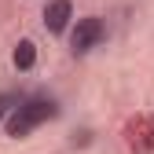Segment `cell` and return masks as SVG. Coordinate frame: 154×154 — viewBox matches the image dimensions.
Returning a JSON list of instances; mask_svg holds the SVG:
<instances>
[{
  "label": "cell",
  "instance_id": "cell-5",
  "mask_svg": "<svg viewBox=\"0 0 154 154\" xmlns=\"http://www.w3.org/2000/svg\"><path fill=\"white\" fill-rule=\"evenodd\" d=\"M11 103H15L11 95H0V121H8V110H15Z\"/></svg>",
  "mask_w": 154,
  "mask_h": 154
},
{
  "label": "cell",
  "instance_id": "cell-1",
  "mask_svg": "<svg viewBox=\"0 0 154 154\" xmlns=\"http://www.w3.org/2000/svg\"><path fill=\"white\" fill-rule=\"evenodd\" d=\"M55 114H59L55 99H48V95H29V99L15 103V110L8 114V121H4V132L11 140H26L33 128H41L44 121H51Z\"/></svg>",
  "mask_w": 154,
  "mask_h": 154
},
{
  "label": "cell",
  "instance_id": "cell-3",
  "mask_svg": "<svg viewBox=\"0 0 154 154\" xmlns=\"http://www.w3.org/2000/svg\"><path fill=\"white\" fill-rule=\"evenodd\" d=\"M70 18H73V4L70 0H48V8H44V29L48 33H66Z\"/></svg>",
  "mask_w": 154,
  "mask_h": 154
},
{
  "label": "cell",
  "instance_id": "cell-2",
  "mask_svg": "<svg viewBox=\"0 0 154 154\" xmlns=\"http://www.w3.org/2000/svg\"><path fill=\"white\" fill-rule=\"evenodd\" d=\"M99 41H103V22L95 15H85V18L73 22V29H70V48H73V55H88Z\"/></svg>",
  "mask_w": 154,
  "mask_h": 154
},
{
  "label": "cell",
  "instance_id": "cell-4",
  "mask_svg": "<svg viewBox=\"0 0 154 154\" xmlns=\"http://www.w3.org/2000/svg\"><path fill=\"white\" fill-rule=\"evenodd\" d=\"M33 63H37V44L33 41H18V48H15V66L18 70H33Z\"/></svg>",
  "mask_w": 154,
  "mask_h": 154
}]
</instances>
